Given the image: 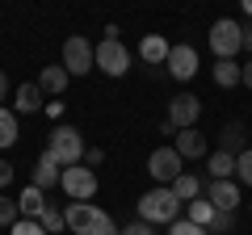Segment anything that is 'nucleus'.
<instances>
[{"label":"nucleus","mask_w":252,"mask_h":235,"mask_svg":"<svg viewBox=\"0 0 252 235\" xmlns=\"http://www.w3.org/2000/svg\"><path fill=\"white\" fill-rule=\"evenodd\" d=\"M168 51H172V46H168V38H160V34H147L143 42H139V55H143V59H147L152 67L168 63Z\"/></svg>","instance_id":"nucleus-18"},{"label":"nucleus","mask_w":252,"mask_h":235,"mask_svg":"<svg viewBox=\"0 0 252 235\" xmlns=\"http://www.w3.org/2000/svg\"><path fill=\"white\" fill-rule=\"evenodd\" d=\"M210 51H215L219 59H235V55L244 51L240 21H227V17H219L215 26H210Z\"/></svg>","instance_id":"nucleus-6"},{"label":"nucleus","mask_w":252,"mask_h":235,"mask_svg":"<svg viewBox=\"0 0 252 235\" xmlns=\"http://www.w3.org/2000/svg\"><path fill=\"white\" fill-rule=\"evenodd\" d=\"M244 143H248V126H244V122H227V126L219 130V151L240 155V151H244Z\"/></svg>","instance_id":"nucleus-16"},{"label":"nucleus","mask_w":252,"mask_h":235,"mask_svg":"<svg viewBox=\"0 0 252 235\" xmlns=\"http://www.w3.org/2000/svg\"><path fill=\"white\" fill-rule=\"evenodd\" d=\"M101 160H105V151H101V147H84V168H97Z\"/></svg>","instance_id":"nucleus-31"},{"label":"nucleus","mask_w":252,"mask_h":235,"mask_svg":"<svg viewBox=\"0 0 252 235\" xmlns=\"http://www.w3.org/2000/svg\"><path fill=\"white\" fill-rule=\"evenodd\" d=\"M17 143V114L0 105V147H13Z\"/></svg>","instance_id":"nucleus-23"},{"label":"nucleus","mask_w":252,"mask_h":235,"mask_svg":"<svg viewBox=\"0 0 252 235\" xmlns=\"http://www.w3.org/2000/svg\"><path fill=\"white\" fill-rule=\"evenodd\" d=\"M215 214H219V210L215 206H210V202L206 198H198V202H189V223H198V227H210V223H215Z\"/></svg>","instance_id":"nucleus-22"},{"label":"nucleus","mask_w":252,"mask_h":235,"mask_svg":"<svg viewBox=\"0 0 252 235\" xmlns=\"http://www.w3.org/2000/svg\"><path fill=\"white\" fill-rule=\"evenodd\" d=\"M63 223H67L72 235H118L114 218L105 210H97L93 202H72V206L63 210Z\"/></svg>","instance_id":"nucleus-2"},{"label":"nucleus","mask_w":252,"mask_h":235,"mask_svg":"<svg viewBox=\"0 0 252 235\" xmlns=\"http://www.w3.org/2000/svg\"><path fill=\"white\" fill-rule=\"evenodd\" d=\"M198 118H202V101L193 97V92H181V97L168 101V122L177 130H193V126H198Z\"/></svg>","instance_id":"nucleus-9"},{"label":"nucleus","mask_w":252,"mask_h":235,"mask_svg":"<svg viewBox=\"0 0 252 235\" xmlns=\"http://www.w3.org/2000/svg\"><path fill=\"white\" fill-rule=\"evenodd\" d=\"M181 164H185V160L177 155V147H156V151L147 155V172H152L156 185H172L181 172H185Z\"/></svg>","instance_id":"nucleus-7"},{"label":"nucleus","mask_w":252,"mask_h":235,"mask_svg":"<svg viewBox=\"0 0 252 235\" xmlns=\"http://www.w3.org/2000/svg\"><path fill=\"white\" fill-rule=\"evenodd\" d=\"M240 38H244V51L252 55V21H240Z\"/></svg>","instance_id":"nucleus-33"},{"label":"nucleus","mask_w":252,"mask_h":235,"mask_svg":"<svg viewBox=\"0 0 252 235\" xmlns=\"http://www.w3.org/2000/svg\"><path fill=\"white\" fill-rule=\"evenodd\" d=\"M59 176H63V168H59V160H55L51 151H42L38 155V164H34V181L30 185H38V189H55V185H59Z\"/></svg>","instance_id":"nucleus-13"},{"label":"nucleus","mask_w":252,"mask_h":235,"mask_svg":"<svg viewBox=\"0 0 252 235\" xmlns=\"http://www.w3.org/2000/svg\"><path fill=\"white\" fill-rule=\"evenodd\" d=\"M181 206H185V202H181L168 185H156V189H147L143 198H139V218L152 223V227H160V223L172 227V223L181 218Z\"/></svg>","instance_id":"nucleus-1"},{"label":"nucleus","mask_w":252,"mask_h":235,"mask_svg":"<svg viewBox=\"0 0 252 235\" xmlns=\"http://www.w3.org/2000/svg\"><path fill=\"white\" fill-rule=\"evenodd\" d=\"M9 235H46V231H42L38 218H17V223L9 227Z\"/></svg>","instance_id":"nucleus-27"},{"label":"nucleus","mask_w":252,"mask_h":235,"mask_svg":"<svg viewBox=\"0 0 252 235\" xmlns=\"http://www.w3.org/2000/svg\"><path fill=\"white\" fill-rule=\"evenodd\" d=\"M21 218V210H17V202L13 198H4V193H0V227H13Z\"/></svg>","instance_id":"nucleus-26"},{"label":"nucleus","mask_w":252,"mask_h":235,"mask_svg":"<svg viewBox=\"0 0 252 235\" xmlns=\"http://www.w3.org/2000/svg\"><path fill=\"white\" fill-rule=\"evenodd\" d=\"M38 109H42V88H38V80H30L13 92V114H38Z\"/></svg>","instance_id":"nucleus-14"},{"label":"nucleus","mask_w":252,"mask_h":235,"mask_svg":"<svg viewBox=\"0 0 252 235\" xmlns=\"http://www.w3.org/2000/svg\"><path fill=\"white\" fill-rule=\"evenodd\" d=\"M235 176H240V181L252 189V147H244V151L235 155Z\"/></svg>","instance_id":"nucleus-25"},{"label":"nucleus","mask_w":252,"mask_h":235,"mask_svg":"<svg viewBox=\"0 0 252 235\" xmlns=\"http://www.w3.org/2000/svg\"><path fill=\"white\" fill-rule=\"evenodd\" d=\"M206 172H210V181H231L235 176V155L231 151H210L206 155Z\"/></svg>","instance_id":"nucleus-19"},{"label":"nucleus","mask_w":252,"mask_h":235,"mask_svg":"<svg viewBox=\"0 0 252 235\" xmlns=\"http://www.w3.org/2000/svg\"><path fill=\"white\" fill-rule=\"evenodd\" d=\"M67 80H72V76L63 72V63H51V67H42V76H38V88H42V97L46 92H51V97H63Z\"/></svg>","instance_id":"nucleus-17"},{"label":"nucleus","mask_w":252,"mask_h":235,"mask_svg":"<svg viewBox=\"0 0 252 235\" xmlns=\"http://www.w3.org/2000/svg\"><path fill=\"white\" fill-rule=\"evenodd\" d=\"M164 67L172 72V80H193V76H198V51H193L189 42H177L168 51V63Z\"/></svg>","instance_id":"nucleus-10"},{"label":"nucleus","mask_w":252,"mask_h":235,"mask_svg":"<svg viewBox=\"0 0 252 235\" xmlns=\"http://www.w3.org/2000/svg\"><path fill=\"white\" fill-rule=\"evenodd\" d=\"M118 235H156V227H152V223H143V218H135V223H126Z\"/></svg>","instance_id":"nucleus-30"},{"label":"nucleus","mask_w":252,"mask_h":235,"mask_svg":"<svg viewBox=\"0 0 252 235\" xmlns=\"http://www.w3.org/2000/svg\"><path fill=\"white\" fill-rule=\"evenodd\" d=\"M215 84L219 88H235L240 84V63L235 59H219L215 63Z\"/></svg>","instance_id":"nucleus-21"},{"label":"nucleus","mask_w":252,"mask_h":235,"mask_svg":"<svg viewBox=\"0 0 252 235\" xmlns=\"http://www.w3.org/2000/svg\"><path fill=\"white\" fill-rule=\"evenodd\" d=\"M93 63L105 76H126L130 72V51H126L122 38H101V42L93 46Z\"/></svg>","instance_id":"nucleus-4"},{"label":"nucleus","mask_w":252,"mask_h":235,"mask_svg":"<svg viewBox=\"0 0 252 235\" xmlns=\"http://www.w3.org/2000/svg\"><path fill=\"white\" fill-rule=\"evenodd\" d=\"M240 84H244V88H252V59H248V63H240Z\"/></svg>","instance_id":"nucleus-34"},{"label":"nucleus","mask_w":252,"mask_h":235,"mask_svg":"<svg viewBox=\"0 0 252 235\" xmlns=\"http://www.w3.org/2000/svg\"><path fill=\"white\" fill-rule=\"evenodd\" d=\"M46 151L59 160V168H76V164H84V139H80V130H76V126H55Z\"/></svg>","instance_id":"nucleus-3"},{"label":"nucleus","mask_w":252,"mask_h":235,"mask_svg":"<svg viewBox=\"0 0 252 235\" xmlns=\"http://www.w3.org/2000/svg\"><path fill=\"white\" fill-rule=\"evenodd\" d=\"M9 185H13V164L0 160V189H9Z\"/></svg>","instance_id":"nucleus-32"},{"label":"nucleus","mask_w":252,"mask_h":235,"mask_svg":"<svg viewBox=\"0 0 252 235\" xmlns=\"http://www.w3.org/2000/svg\"><path fill=\"white\" fill-rule=\"evenodd\" d=\"M206 202L219 214H235V206H240V185L235 181H210L206 185Z\"/></svg>","instance_id":"nucleus-11"},{"label":"nucleus","mask_w":252,"mask_h":235,"mask_svg":"<svg viewBox=\"0 0 252 235\" xmlns=\"http://www.w3.org/2000/svg\"><path fill=\"white\" fill-rule=\"evenodd\" d=\"M168 189H172V193H177V198L189 206V202H198L202 193H206V181H202V176H193V172H181V176L168 185Z\"/></svg>","instance_id":"nucleus-15"},{"label":"nucleus","mask_w":252,"mask_h":235,"mask_svg":"<svg viewBox=\"0 0 252 235\" xmlns=\"http://www.w3.org/2000/svg\"><path fill=\"white\" fill-rule=\"evenodd\" d=\"M177 155H181V160H206V155H210L206 135H202L198 126H193V130H177Z\"/></svg>","instance_id":"nucleus-12"},{"label":"nucleus","mask_w":252,"mask_h":235,"mask_svg":"<svg viewBox=\"0 0 252 235\" xmlns=\"http://www.w3.org/2000/svg\"><path fill=\"white\" fill-rule=\"evenodd\" d=\"M59 189L67 193L72 202H93V193H97V172L84 168V164H76V168H63Z\"/></svg>","instance_id":"nucleus-5"},{"label":"nucleus","mask_w":252,"mask_h":235,"mask_svg":"<svg viewBox=\"0 0 252 235\" xmlns=\"http://www.w3.org/2000/svg\"><path fill=\"white\" fill-rule=\"evenodd\" d=\"M4 97H9V76L0 72V101H4Z\"/></svg>","instance_id":"nucleus-36"},{"label":"nucleus","mask_w":252,"mask_h":235,"mask_svg":"<svg viewBox=\"0 0 252 235\" xmlns=\"http://www.w3.org/2000/svg\"><path fill=\"white\" fill-rule=\"evenodd\" d=\"M248 214H252V202H248Z\"/></svg>","instance_id":"nucleus-37"},{"label":"nucleus","mask_w":252,"mask_h":235,"mask_svg":"<svg viewBox=\"0 0 252 235\" xmlns=\"http://www.w3.org/2000/svg\"><path fill=\"white\" fill-rule=\"evenodd\" d=\"M42 109H46V114L55 118V122H59V114H63V101H51V105H42Z\"/></svg>","instance_id":"nucleus-35"},{"label":"nucleus","mask_w":252,"mask_h":235,"mask_svg":"<svg viewBox=\"0 0 252 235\" xmlns=\"http://www.w3.org/2000/svg\"><path fill=\"white\" fill-rule=\"evenodd\" d=\"M168 235H210V231L198 227V223H189V218H177V223L168 227Z\"/></svg>","instance_id":"nucleus-28"},{"label":"nucleus","mask_w":252,"mask_h":235,"mask_svg":"<svg viewBox=\"0 0 252 235\" xmlns=\"http://www.w3.org/2000/svg\"><path fill=\"white\" fill-rule=\"evenodd\" d=\"M210 235H231L235 231V214H215V223L206 227Z\"/></svg>","instance_id":"nucleus-29"},{"label":"nucleus","mask_w":252,"mask_h":235,"mask_svg":"<svg viewBox=\"0 0 252 235\" xmlns=\"http://www.w3.org/2000/svg\"><path fill=\"white\" fill-rule=\"evenodd\" d=\"M38 223H42V231H46V235H59L63 227H67V223H63V210H59V206H51V202H46V210H42V218H38Z\"/></svg>","instance_id":"nucleus-24"},{"label":"nucleus","mask_w":252,"mask_h":235,"mask_svg":"<svg viewBox=\"0 0 252 235\" xmlns=\"http://www.w3.org/2000/svg\"><path fill=\"white\" fill-rule=\"evenodd\" d=\"M63 72L67 76H89L93 72V42L80 34H72L63 42Z\"/></svg>","instance_id":"nucleus-8"},{"label":"nucleus","mask_w":252,"mask_h":235,"mask_svg":"<svg viewBox=\"0 0 252 235\" xmlns=\"http://www.w3.org/2000/svg\"><path fill=\"white\" fill-rule=\"evenodd\" d=\"M17 210L26 218H42V210H46V193L38 189V185H26V193L17 198Z\"/></svg>","instance_id":"nucleus-20"}]
</instances>
